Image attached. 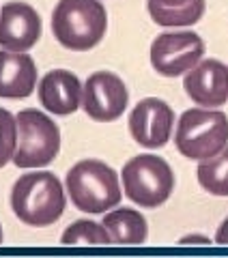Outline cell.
Listing matches in <instances>:
<instances>
[{"mask_svg": "<svg viewBox=\"0 0 228 258\" xmlns=\"http://www.w3.org/2000/svg\"><path fill=\"white\" fill-rule=\"evenodd\" d=\"M63 183L52 172H30L22 174L13 183L11 209L15 217L26 226H52L61 220L65 211Z\"/></svg>", "mask_w": 228, "mask_h": 258, "instance_id": "6da1fadb", "label": "cell"}, {"mask_svg": "<svg viewBox=\"0 0 228 258\" xmlns=\"http://www.w3.org/2000/svg\"><path fill=\"white\" fill-rule=\"evenodd\" d=\"M108 13L97 0H61L52 11V32L63 47L88 52L103 39Z\"/></svg>", "mask_w": 228, "mask_h": 258, "instance_id": "7a4b0ae2", "label": "cell"}, {"mask_svg": "<svg viewBox=\"0 0 228 258\" xmlns=\"http://www.w3.org/2000/svg\"><path fill=\"white\" fill-rule=\"evenodd\" d=\"M65 187L76 209L84 213H103L121 203L119 176L99 159H82L67 172Z\"/></svg>", "mask_w": 228, "mask_h": 258, "instance_id": "3957f363", "label": "cell"}, {"mask_svg": "<svg viewBox=\"0 0 228 258\" xmlns=\"http://www.w3.org/2000/svg\"><path fill=\"white\" fill-rule=\"evenodd\" d=\"M175 144L187 159H209L228 144V116L219 110H185L177 125Z\"/></svg>", "mask_w": 228, "mask_h": 258, "instance_id": "277c9868", "label": "cell"}, {"mask_svg": "<svg viewBox=\"0 0 228 258\" xmlns=\"http://www.w3.org/2000/svg\"><path fill=\"white\" fill-rule=\"evenodd\" d=\"M18 120V147L13 164L18 168H43L52 164L61 151V129L41 110L28 108L15 114Z\"/></svg>", "mask_w": 228, "mask_h": 258, "instance_id": "5b68a950", "label": "cell"}, {"mask_svg": "<svg viewBox=\"0 0 228 258\" xmlns=\"http://www.w3.org/2000/svg\"><path fill=\"white\" fill-rule=\"evenodd\" d=\"M123 191L132 203L142 209L164 205L175 189V174L166 159L157 155H136L121 172Z\"/></svg>", "mask_w": 228, "mask_h": 258, "instance_id": "8992f818", "label": "cell"}, {"mask_svg": "<svg viewBox=\"0 0 228 258\" xmlns=\"http://www.w3.org/2000/svg\"><path fill=\"white\" fill-rule=\"evenodd\" d=\"M205 43L196 32H164L151 45V64L159 76L177 78L200 62Z\"/></svg>", "mask_w": 228, "mask_h": 258, "instance_id": "52a82bcc", "label": "cell"}, {"mask_svg": "<svg viewBox=\"0 0 228 258\" xmlns=\"http://www.w3.org/2000/svg\"><path fill=\"white\" fill-rule=\"evenodd\" d=\"M127 101L125 82L112 71H97L82 86V108L97 123L117 120L125 112Z\"/></svg>", "mask_w": 228, "mask_h": 258, "instance_id": "ba28073f", "label": "cell"}, {"mask_svg": "<svg viewBox=\"0 0 228 258\" xmlns=\"http://www.w3.org/2000/svg\"><path fill=\"white\" fill-rule=\"evenodd\" d=\"M175 125V112L164 99L146 97L134 106L129 114L132 138L146 149H161L170 140Z\"/></svg>", "mask_w": 228, "mask_h": 258, "instance_id": "9c48e42d", "label": "cell"}, {"mask_svg": "<svg viewBox=\"0 0 228 258\" xmlns=\"http://www.w3.org/2000/svg\"><path fill=\"white\" fill-rule=\"evenodd\" d=\"M41 37V18L26 3H7L0 9V47L28 52Z\"/></svg>", "mask_w": 228, "mask_h": 258, "instance_id": "30bf717a", "label": "cell"}, {"mask_svg": "<svg viewBox=\"0 0 228 258\" xmlns=\"http://www.w3.org/2000/svg\"><path fill=\"white\" fill-rule=\"evenodd\" d=\"M187 97L205 108H217L228 101V67L215 58L200 60L183 80Z\"/></svg>", "mask_w": 228, "mask_h": 258, "instance_id": "8fae6325", "label": "cell"}, {"mask_svg": "<svg viewBox=\"0 0 228 258\" xmlns=\"http://www.w3.org/2000/svg\"><path fill=\"white\" fill-rule=\"evenodd\" d=\"M37 91L41 106L52 114L67 116L82 106V84L78 76L67 69L47 71L39 82Z\"/></svg>", "mask_w": 228, "mask_h": 258, "instance_id": "7c38bea8", "label": "cell"}, {"mask_svg": "<svg viewBox=\"0 0 228 258\" xmlns=\"http://www.w3.org/2000/svg\"><path fill=\"white\" fill-rule=\"evenodd\" d=\"M37 86L35 60L26 52H0V97L24 99Z\"/></svg>", "mask_w": 228, "mask_h": 258, "instance_id": "4fadbf2b", "label": "cell"}, {"mask_svg": "<svg viewBox=\"0 0 228 258\" xmlns=\"http://www.w3.org/2000/svg\"><path fill=\"white\" fill-rule=\"evenodd\" d=\"M101 224L108 230L112 243L117 245H140L149 235L146 220L136 209H114L103 215Z\"/></svg>", "mask_w": 228, "mask_h": 258, "instance_id": "5bb4252c", "label": "cell"}, {"mask_svg": "<svg viewBox=\"0 0 228 258\" xmlns=\"http://www.w3.org/2000/svg\"><path fill=\"white\" fill-rule=\"evenodd\" d=\"M146 7L159 26H192L205 13V0H149Z\"/></svg>", "mask_w": 228, "mask_h": 258, "instance_id": "9a60e30c", "label": "cell"}, {"mask_svg": "<svg viewBox=\"0 0 228 258\" xmlns=\"http://www.w3.org/2000/svg\"><path fill=\"white\" fill-rule=\"evenodd\" d=\"M198 183L213 196H228V147L217 155L202 159L198 166Z\"/></svg>", "mask_w": 228, "mask_h": 258, "instance_id": "2e32d148", "label": "cell"}, {"mask_svg": "<svg viewBox=\"0 0 228 258\" xmlns=\"http://www.w3.org/2000/svg\"><path fill=\"white\" fill-rule=\"evenodd\" d=\"M63 245H108L112 239L103 224H97L91 220H78L73 222L61 237Z\"/></svg>", "mask_w": 228, "mask_h": 258, "instance_id": "e0dca14e", "label": "cell"}, {"mask_svg": "<svg viewBox=\"0 0 228 258\" xmlns=\"http://www.w3.org/2000/svg\"><path fill=\"white\" fill-rule=\"evenodd\" d=\"M18 147V120L11 112L0 108V168L13 159Z\"/></svg>", "mask_w": 228, "mask_h": 258, "instance_id": "ac0fdd59", "label": "cell"}, {"mask_svg": "<svg viewBox=\"0 0 228 258\" xmlns=\"http://www.w3.org/2000/svg\"><path fill=\"white\" fill-rule=\"evenodd\" d=\"M215 243L228 245V217H226L222 224H219V228H217V232H215Z\"/></svg>", "mask_w": 228, "mask_h": 258, "instance_id": "d6986e66", "label": "cell"}, {"mask_svg": "<svg viewBox=\"0 0 228 258\" xmlns=\"http://www.w3.org/2000/svg\"><path fill=\"white\" fill-rule=\"evenodd\" d=\"M181 243H211L207 237H183Z\"/></svg>", "mask_w": 228, "mask_h": 258, "instance_id": "ffe728a7", "label": "cell"}]
</instances>
